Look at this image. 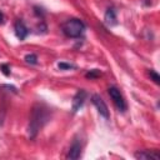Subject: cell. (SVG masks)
Here are the masks:
<instances>
[{
	"label": "cell",
	"instance_id": "obj_1",
	"mask_svg": "<svg viewBox=\"0 0 160 160\" xmlns=\"http://www.w3.org/2000/svg\"><path fill=\"white\" fill-rule=\"evenodd\" d=\"M48 119H49V114H48L46 109H42L40 105H38L32 109L30 121H29V128H28V132H29L30 139H34L38 135L39 130L48 121Z\"/></svg>",
	"mask_w": 160,
	"mask_h": 160
},
{
	"label": "cell",
	"instance_id": "obj_2",
	"mask_svg": "<svg viewBox=\"0 0 160 160\" xmlns=\"http://www.w3.org/2000/svg\"><path fill=\"white\" fill-rule=\"evenodd\" d=\"M61 30H62L64 35H66L68 38L75 39V38L81 36V34H82L84 30H85V24H84L81 20H79V19L72 18V19L66 20V21L62 24Z\"/></svg>",
	"mask_w": 160,
	"mask_h": 160
},
{
	"label": "cell",
	"instance_id": "obj_3",
	"mask_svg": "<svg viewBox=\"0 0 160 160\" xmlns=\"http://www.w3.org/2000/svg\"><path fill=\"white\" fill-rule=\"evenodd\" d=\"M108 92L112 100V102L115 104V106L120 110V111H125L126 110V102H125V99L122 96V94L120 92V90L115 86H110L108 89Z\"/></svg>",
	"mask_w": 160,
	"mask_h": 160
},
{
	"label": "cell",
	"instance_id": "obj_4",
	"mask_svg": "<svg viewBox=\"0 0 160 160\" xmlns=\"http://www.w3.org/2000/svg\"><path fill=\"white\" fill-rule=\"evenodd\" d=\"M91 102L94 104V106L96 108V110L99 111V114L105 118V119H109V109H108V105L105 104V101L96 94H94L91 96Z\"/></svg>",
	"mask_w": 160,
	"mask_h": 160
},
{
	"label": "cell",
	"instance_id": "obj_5",
	"mask_svg": "<svg viewBox=\"0 0 160 160\" xmlns=\"http://www.w3.org/2000/svg\"><path fill=\"white\" fill-rule=\"evenodd\" d=\"M86 91L85 90H79L76 94H75V96H74V99H72V105H71V109H72V111L74 112H76L78 110H80V108L84 105V101H85V99H86Z\"/></svg>",
	"mask_w": 160,
	"mask_h": 160
},
{
	"label": "cell",
	"instance_id": "obj_6",
	"mask_svg": "<svg viewBox=\"0 0 160 160\" xmlns=\"http://www.w3.org/2000/svg\"><path fill=\"white\" fill-rule=\"evenodd\" d=\"M14 30H15V35L18 36L19 40H25V38L29 35V29L26 28V25L21 20H16L15 21Z\"/></svg>",
	"mask_w": 160,
	"mask_h": 160
},
{
	"label": "cell",
	"instance_id": "obj_7",
	"mask_svg": "<svg viewBox=\"0 0 160 160\" xmlns=\"http://www.w3.org/2000/svg\"><path fill=\"white\" fill-rule=\"evenodd\" d=\"M135 158L140 159V160H159L160 159V154L158 152V150H141L135 152Z\"/></svg>",
	"mask_w": 160,
	"mask_h": 160
},
{
	"label": "cell",
	"instance_id": "obj_8",
	"mask_svg": "<svg viewBox=\"0 0 160 160\" xmlns=\"http://www.w3.org/2000/svg\"><path fill=\"white\" fill-rule=\"evenodd\" d=\"M80 156H81V144L79 140H74V142L69 149L68 159H79Z\"/></svg>",
	"mask_w": 160,
	"mask_h": 160
},
{
	"label": "cell",
	"instance_id": "obj_9",
	"mask_svg": "<svg viewBox=\"0 0 160 160\" xmlns=\"http://www.w3.org/2000/svg\"><path fill=\"white\" fill-rule=\"evenodd\" d=\"M104 20H105V24L109 25V26H112V25L116 24V12H115V10L112 8H109L106 10Z\"/></svg>",
	"mask_w": 160,
	"mask_h": 160
},
{
	"label": "cell",
	"instance_id": "obj_10",
	"mask_svg": "<svg viewBox=\"0 0 160 160\" xmlns=\"http://www.w3.org/2000/svg\"><path fill=\"white\" fill-rule=\"evenodd\" d=\"M100 75H101V71H100V70H98V69L90 70V71H88V72L85 74L86 79H90V80H92V79H96V78H99Z\"/></svg>",
	"mask_w": 160,
	"mask_h": 160
},
{
	"label": "cell",
	"instance_id": "obj_11",
	"mask_svg": "<svg viewBox=\"0 0 160 160\" xmlns=\"http://www.w3.org/2000/svg\"><path fill=\"white\" fill-rule=\"evenodd\" d=\"M25 61L28 62V64H30V65H35V64H38V56L35 55V54H28V55H25Z\"/></svg>",
	"mask_w": 160,
	"mask_h": 160
},
{
	"label": "cell",
	"instance_id": "obj_12",
	"mask_svg": "<svg viewBox=\"0 0 160 160\" xmlns=\"http://www.w3.org/2000/svg\"><path fill=\"white\" fill-rule=\"evenodd\" d=\"M149 76L151 78V80H152L155 84H160V76L158 75V72H156V71L150 70V71H149Z\"/></svg>",
	"mask_w": 160,
	"mask_h": 160
},
{
	"label": "cell",
	"instance_id": "obj_13",
	"mask_svg": "<svg viewBox=\"0 0 160 160\" xmlns=\"http://www.w3.org/2000/svg\"><path fill=\"white\" fill-rule=\"evenodd\" d=\"M0 70L4 72V75H6V76L10 75V68H9L6 64H1V65H0Z\"/></svg>",
	"mask_w": 160,
	"mask_h": 160
},
{
	"label": "cell",
	"instance_id": "obj_14",
	"mask_svg": "<svg viewBox=\"0 0 160 160\" xmlns=\"http://www.w3.org/2000/svg\"><path fill=\"white\" fill-rule=\"evenodd\" d=\"M74 66L71 65V64H66V62H60L59 64V69H61V70H64V69H72Z\"/></svg>",
	"mask_w": 160,
	"mask_h": 160
},
{
	"label": "cell",
	"instance_id": "obj_15",
	"mask_svg": "<svg viewBox=\"0 0 160 160\" xmlns=\"http://www.w3.org/2000/svg\"><path fill=\"white\" fill-rule=\"evenodd\" d=\"M5 22V16H4V14L0 11V25H2Z\"/></svg>",
	"mask_w": 160,
	"mask_h": 160
}]
</instances>
